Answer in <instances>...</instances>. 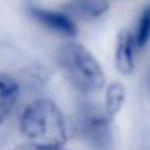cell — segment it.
<instances>
[{
  "label": "cell",
  "instance_id": "obj_1",
  "mask_svg": "<svg viewBox=\"0 0 150 150\" xmlns=\"http://www.w3.org/2000/svg\"><path fill=\"white\" fill-rule=\"evenodd\" d=\"M20 131L28 142L63 147L68 142L65 115L50 98H36L20 115Z\"/></svg>",
  "mask_w": 150,
  "mask_h": 150
},
{
  "label": "cell",
  "instance_id": "obj_5",
  "mask_svg": "<svg viewBox=\"0 0 150 150\" xmlns=\"http://www.w3.org/2000/svg\"><path fill=\"white\" fill-rule=\"evenodd\" d=\"M134 55H136V42L134 34L127 29H123L118 34L116 49H115V66L124 76H129L134 71Z\"/></svg>",
  "mask_w": 150,
  "mask_h": 150
},
{
  "label": "cell",
  "instance_id": "obj_8",
  "mask_svg": "<svg viewBox=\"0 0 150 150\" xmlns=\"http://www.w3.org/2000/svg\"><path fill=\"white\" fill-rule=\"evenodd\" d=\"M124 98H126V89L121 84L120 81L110 82L107 86V91H105V115L108 118H115L120 113L121 107L124 103Z\"/></svg>",
  "mask_w": 150,
  "mask_h": 150
},
{
  "label": "cell",
  "instance_id": "obj_4",
  "mask_svg": "<svg viewBox=\"0 0 150 150\" xmlns=\"http://www.w3.org/2000/svg\"><path fill=\"white\" fill-rule=\"evenodd\" d=\"M28 11L39 24L45 26L47 29L53 31V33H58L66 37H74L78 34V26L73 21V18L63 11L36 7V5H31Z\"/></svg>",
  "mask_w": 150,
  "mask_h": 150
},
{
  "label": "cell",
  "instance_id": "obj_11",
  "mask_svg": "<svg viewBox=\"0 0 150 150\" xmlns=\"http://www.w3.org/2000/svg\"><path fill=\"white\" fill-rule=\"evenodd\" d=\"M147 89H149V92H150V69H149V73H147Z\"/></svg>",
  "mask_w": 150,
  "mask_h": 150
},
{
  "label": "cell",
  "instance_id": "obj_10",
  "mask_svg": "<svg viewBox=\"0 0 150 150\" xmlns=\"http://www.w3.org/2000/svg\"><path fill=\"white\" fill-rule=\"evenodd\" d=\"M15 150H65L60 145H45V144H34V142H23L18 144Z\"/></svg>",
  "mask_w": 150,
  "mask_h": 150
},
{
  "label": "cell",
  "instance_id": "obj_9",
  "mask_svg": "<svg viewBox=\"0 0 150 150\" xmlns=\"http://www.w3.org/2000/svg\"><path fill=\"white\" fill-rule=\"evenodd\" d=\"M134 42L136 49H144L150 40V4L145 5L137 20V26L134 31Z\"/></svg>",
  "mask_w": 150,
  "mask_h": 150
},
{
  "label": "cell",
  "instance_id": "obj_2",
  "mask_svg": "<svg viewBox=\"0 0 150 150\" xmlns=\"http://www.w3.org/2000/svg\"><path fill=\"white\" fill-rule=\"evenodd\" d=\"M58 63L66 79L82 94H92L105 86V74L100 63L84 45L66 42L58 50Z\"/></svg>",
  "mask_w": 150,
  "mask_h": 150
},
{
  "label": "cell",
  "instance_id": "obj_3",
  "mask_svg": "<svg viewBox=\"0 0 150 150\" xmlns=\"http://www.w3.org/2000/svg\"><path fill=\"white\" fill-rule=\"evenodd\" d=\"M76 129L81 139H84L95 150H108L111 147L110 118L97 105H81L76 118Z\"/></svg>",
  "mask_w": 150,
  "mask_h": 150
},
{
  "label": "cell",
  "instance_id": "obj_6",
  "mask_svg": "<svg viewBox=\"0 0 150 150\" xmlns=\"http://www.w3.org/2000/svg\"><path fill=\"white\" fill-rule=\"evenodd\" d=\"M20 82L11 74L0 71V126L18 103Z\"/></svg>",
  "mask_w": 150,
  "mask_h": 150
},
{
  "label": "cell",
  "instance_id": "obj_7",
  "mask_svg": "<svg viewBox=\"0 0 150 150\" xmlns=\"http://www.w3.org/2000/svg\"><path fill=\"white\" fill-rule=\"evenodd\" d=\"M108 10L107 0H73L68 5V11L74 16L84 18V20H94L98 18Z\"/></svg>",
  "mask_w": 150,
  "mask_h": 150
}]
</instances>
